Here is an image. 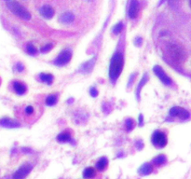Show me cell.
Returning a JSON list of instances; mask_svg holds the SVG:
<instances>
[{
  "instance_id": "ba28073f",
  "label": "cell",
  "mask_w": 191,
  "mask_h": 179,
  "mask_svg": "<svg viewBox=\"0 0 191 179\" xmlns=\"http://www.w3.org/2000/svg\"><path fill=\"white\" fill-rule=\"evenodd\" d=\"M39 11H40V14L46 19H51L54 16V13H55L54 10L48 5H45L43 7H41Z\"/></svg>"
},
{
  "instance_id": "5b68a950",
  "label": "cell",
  "mask_w": 191,
  "mask_h": 179,
  "mask_svg": "<svg viewBox=\"0 0 191 179\" xmlns=\"http://www.w3.org/2000/svg\"><path fill=\"white\" fill-rule=\"evenodd\" d=\"M71 58H72V51L70 50H65L62 51L59 56L56 58V60L54 61V64L59 66L65 65L69 63Z\"/></svg>"
},
{
  "instance_id": "277c9868",
  "label": "cell",
  "mask_w": 191,
  "mask_h": 179,
  "mask_svg": "<svg viewBox=\"0 0 191 179\" xmlns=\"http://www.w3.org/2000/svg\"><path fill=\"white\" fill-rule=\"evenodd\" d=\"M153 71H154V73L156 74V76H157V77L161 80V82H162L163 84L168 85V86L173 84V81H172L171 78L168 77L167 74L164 72V70L162 69V68H161L160 66L155 65V66L153 67Z\"/></svg>"
},
{
  "instance_id": "d4e9b609",
  "label": "cell",
  "mask_w": 191,
  "mask_h": 179,
  "mask_svg": "<svg viewBox=\"0 0 191 179\" xmlns=\"http://www.w3.org/2000/svg\"><path fill=\"white\" fill-rule=\"evenodd\" d=\"M52 48H53V45H52V44H47V45H45L44 47L41 48V52L46 53V52H48V51H51V50L52 49Z\"/></svg>"
},
{
  "instance_id": "30bf717a",
  "label": "cell",
  "mask_w": 191,
  "mask_h": 179,
  "mask_svg": "<svg viewBox=\"0 0 191 179\" xmlns=\"http://www.w3.org/2000/svg\"><path fill=\"white\" fill-rule=\"evenodd\" d=\"M30 170H31V167L28 166V165H25V166L21 167L15 173V175H14V178H15V179H23V178H24L28 175V173L30 172Z\"/></svg>"
},
{
  "instance_id": "603a6c76",
  "label": "cell",
  "mask_w": 191,
  "mask_h": 179,
  "mask_svg": "<svg viewBox=\"0 0 191 179\" xmlns=\"http://www.w3.org/2000/svg\"><path fill=\"white\" fill-rule=\"evenodd\" d=\"M26 51H27V53L30 54V55H35V54H37V49H36V48H35V46H33L32 44H28V45H27Z\"/></svg>"
},
{
  "instance_id": "f546056e",
  "label": "cell",
  "mask_w": 191,
  "mask_h": 179,
  "mask_svg": "<svg viewBox=\"0 0 191 179\" xmlns=\"http://www.w3.org/2000/svg\"><path fill=\"white\" fill-rule=\"evenodd\" d=\"M143 122H144V117H143L142 114H141V115L139 116V125L142 126V125H143Z\"/></svg>"
},
{
  "instance_id": "ac0fdd59",
  "label": "cell",
  "mask_w": 191,
  "mask_h": 179,
  "mask_svg": "<svg viewBox=\"0 0 191 179\" xmlns=\"http://www.w3.org/2000/svg\"><path fill=\"white\" fill-rule=\"evenodd\" d=\"M57 95H55V94H51V95H48L47 99H46V104L48 106H54L56 103H57Z\"/></svg>"
},
{
  "instance_id": "9a60e30c",
  "label": "cell",
  "mask_w": 191,
  "mask_h": 179,
  "mask_svg": "<svg viewBox=\"0 0 191 179\" xmlns=\"http://www.w3.org/2000/svg\"><path fill=\"white\" fill-rule=\"evenodd\" d=\"M107 164H108V161L107 158H101L96 163V168L99 171H104L105 168L107 167Z\"/></svg>"
},
{
  "instance_id": "8fae6325",
  "label": "cell",
  "mask_w": 191,
  "mask_h": 179,
  "mask_svg": "<svg viewBox=\"0 0 191 179\" xmlns=\"http://www.w3.org/2000/svg\"><path fill=\"white\" fill-rule=\"evenodd\" d=\"M13 89H14V91H15V92L19 95H23L27 91V88L26 86L22 83V82H20V81H15L13 83Z\"/></svg>"
},
{
  "instance_id": "ffe728a7",
  "label": "cell",
  "mask_w": 191,
  "mask_h": 179,
  "mask_svg": "<svg viewBox=\"0 0 191 179\" xmlns=\"http://www.w3.org/2000/svg\"><path fill=\"white\" fill-rule=\"evenodd\" d=\"M147 78H148V76L147 74H145V76L142 78V79H141V81L139 82V85L137 87V97H139V95H140V92H141V90H142V88L145 86V84L146 83V81H147Z\"/></svg>"
},
{
  "instance_id": "6da1fadb",
  "label": "cell",
  "mask_w": 191,
  "mask_h": 179,
  "mask_svg": "<svg viewBox=\"0 0 191 179\" xmlns=\"http://www.w3.org/2000/svg\"><path fill=\"white\" fill-rule=\"evenodd\" d=\"M124 60L123 56L120 53H116L111 59V64L109 67V77L112 81L118 79L119 75L121 74L123 69Z\"/></svg>"
},
{
  "instance_id": "484cf974",
  "label": "cell",
  "mask_w": 191,
  "mask_h": 179,
  "mask_svg": "<svg viewBox=\"0 0 191 179\" xmlns=\"http://www.w3.org/2000/svg\"><path fill=\"white\" fill-rule=\"evenodd\" d=\"M25 113L27 115H32L34 113V107L31 106H28L25 107Z\"/></svg>"
},
{
  "instance_id": "7a4b0ae2",
  "label": "cell",
  "mask_w": 191,
  "mask_h": 179,
  "mask_svg": "<svg viewBox=\"0 0 191 179\" xmlns=\"http://www.w3.org/2000/svg\"><path fill=\"white\" fill-rule=\"evenodd\" d=\"M8 8L10 9V10L14 13L17 17L23 19V20H25V21H28L31 19V14L30 12L28 11L24 6H22L20 3H18L17 1H10L8 3Z\"/></svg>"
},
{
  "instance_id": "d6986e66",
  "label": "cell",
  "mask_w": 191,
  "mask_h": 179,
  "mask_svg": "<svg viewBox=\"0 0 191 179\" xmlns=\"http://www.w3.org/2000/svg\"><path fill=\"white\" fill-rule=\"evenodd\" d=\"M151 172H152V166L149 163H145L140 168V173L142 175H148L150 174Z\"/></svg>"
},
{
  "instance_id": "83f0119b",
  "label": "cell",
  "mask_w": 191,
  "mask_h": 179,
  "mask_svg": "<svg viewBox=\"0 0 191 179\" xmlns=\"http://www.w3.org/2000/svg\"><path fill=\"white\" fill-rule=\"evenodd\" d=\"M90 93L91 96H93V97H96V96L98 95V92H97V90L95 88H91L90 91Z\"/></svg>"
},
{
  "instance_id": "7402d4cb",
  "label": "cell",
  "mask_w": 191,
  "mask_h": 179,
  "mask_svg": "<svg viewBox=\"0 0 191 179\" xmlns=\"http://www.w3.org/2000/svg\"><path fill=\"white\" fill-rule=\"evenodd\" d=\"M122 29H123V23L120 22L113 27V33H114L115 35H118V34L122 31Z\"/></svg>"
},
{
  "instance_id": "44dd1931",
  "label": "cell",
  "mask_w": 191,
  "mask_h": 179,
  "mask_svg": "<svg viewBox=\"0 0 191 179\" xmlns=\"http://www.w3.org/2000/svg\"><path fill=\"white\" fill-rule=\"evenodd\" d=\"M165 161H166V157L164 155H159V156H158L157 158H155V159L153 160L154 164L158 165V166H159V165H161V164H163Z\"/></svg>"
},
{
  "instance_id": "f1b7e54d",
  "label": "cell",
  "mask_w": 191,
  "mask_h": 179,
  "mask_svg": "<svg viewBox=\"0 0 191 179\" xmlns=\"http://www.w3.org/2000/svg\"><path fill=\"white\" fill-rule=\"evenodd\" d=\"M142 42H143L142 38H141V37H137V38L135 39V41H134V44H135L136 46H141Z\"/></svg>"
},
{
  "instance_id": "5bb4252c",
  "label": "cell",
  "mask_w": 191,
  "mask_h": 179,
  "mask_svg": "<svg viewBox=\"0 0 191 179\" xmlns=\"http://www.w3.org/2000/svg\"><path fill=\"white\" fill-rule=\"evenodd\" d=\"M39 78L42 82H44V83L48 84V85H51L52 84L53 82V76L51 74H46V73H41L39 75Z\"/></svg>"
},
{
  "instance_id": "4dcf8cb0",
  "label": "cell",
  "mask_w": 191,
  "mask_h": 179,
  "mask_svg": "<svg viewBox=\"0 0 191 179\" xmlns=\"http://www.w3.org/2000/svg\"><path fill=\"white\" fill-rule=\"evenodd\" d=\"M7 1H9V0H7Z\"/></svg>"
},
{
  "instance_id": "52a82bcc",
  "label": "cell",
  "mask_w": 191,
  "mask_h": 179,
  "mask_svg": "<svg viewBox=\"0 0 191 179\" xmlns=\"http://www.w3.org/2000/svg\"><path fill=\"white\" fill-rule=\"evenodd\" d=\"M138 10H139V3L137 0H131L130 3L128 14L131 19H134L137 17L138 14Z\"/></svg>"
},
{
  "instance_id": "8992f818",
  "label": "cell",
  "mask_w": 191,
  "mask_h": 179,
  "mask_svg": "<svg viewBox=\"0 0 191 179\" xmlns=\"http://www.w3.org/2000/svg\"><path fill=\"white\" fill-rule=\"evenodd\" d=\"M170 115L172 117H179L182 120H187L189 118V112L187 110L179 106H174L170 110Z\"/></svg>"
},
{
  "instance_id": "7c38bea8",
  "label": "cell",
  "mask_w": 191,
  "mask_h": 179,
  "mask_svg": "<svg viewBox=\"0 0 191 179\" xmlns=\"http://www.w3.org/2000/svg\"><path fill=\"white\" fill-rule=\"evenodd\" d=\"M171 54L173 55V57L174 59H177L180 60L183 58V55H184V51L181 49L180 47L176 46V45H173L171 47Z\"/></svg>"
},
{
  "instance_id": "e0dca14e",
  "label": "cell",
  "mask_w": 191,
  "mask_h": 179,
  "mask_svg": "<svg viewBox=\"0 0 191 179\" xmlns=\"http://www.w3.org/2000/svg\"><path fill=\"white\" fill-rule=\"evenodd\" d=\"M57 140L61 143H65L71 140V135L68 132H63L57 136Z\"/></svg>"
},
{
  "instance_id": "4316f807",
  "label": "cell",
  "mask_w": 191,
  "mask_h": 179,
  "mask_svg": "<svg viewBox=\"0 0 191 179\" xmlns=\"http://www.w3.org/2000/svg\"><path fill=\"white\" fill-rule=\"evenodd\" d=\"M16 69L19 71V72H23L24 70V66L22 63H17L16 64Z\"/></svg>"
},
{
  "instance_id": "4fadbf2b",
  "label": "cell",
  "mask_w": 191,
  "mask_h": 179,
  "mask_svg": "<svg viewBox=\"0 0 191 179\" xmlns=\"http://www.w3.org/2000/svg\"><path fill=\"white\" fill-rule=\"evenodd\" d=\"M75 19V16L73 13L71 12H65L63 14L61 15L60 17V22L62 23H65V24H69L71 23Z\"/></svg>"
},
{
  "instance_id": "3957f363",
  "label": "cell",
  "mask_w": 191,
  "mask_h": 179,
  "mask_svg": "<svg viewBox=\"0 0 191 179\" xmlns=\"http://www.w3.org/2000/svg\"><path fill=\"white\" fill-rule=\"evenodd\" d=\"M167 136L166 134L161 132V131H156L152 135V143L155 147H164L167 145Z\"/></svg>"
},
{
  "instance_id": "cb8c5ba5",
  "label": "cell",
  "mask_w": 191,
  "mask_h": 179,
  "mask_svg": "<svg viewBox=\"0 0 191 179\" xmlns=\"http://www.w3.org/2000/svg\"><path fill=\"white\" fill-rule=\"evenodd\" d=\"M126 128H127V130L128 131H131V130H132L133 129V127H134V121L131 120V119H128L126 120Z\"/></svg>"
},
{
  "instance_id": "2e32d148",
  "label": "cell",
  "mask_w": 191,
  "mask_h": 179,
  "mask_svg": "<svg viewBox=\"0 0 191 179\" xmlns=\"http://www.w3.org/2000/svg\"><path fill=\"white\" fill-rule=\"evenodd\" d=\"M95 176V170L93 167H88L83 172V177L86 179H91Z\"/></svg>"
},
{
  "instance_id": "9c48e42d",
  "label": "cell",
  "mask_w": 191,
  "mask_h": 179,
  "mask_svg": "<svg viewBox=\"0 0 191 179\" xmlns=\"http://www.w3.org/2000/svg\"><path fill=\"white\" fill-rule=\"evenodd\" d=\"M0 124L4 127H7V128H18L21 126V123L15 120H11V119H3L0 121Z\"/></svg>"
}]
</instances>
